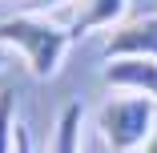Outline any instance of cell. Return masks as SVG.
Segmentation results:
<instances>
[{
    "mask_svg": "<svg viewBox=\"0 0 157 153\" xmlns=\"http://www.w3.org/2000/svg\"><path fill=\"white\" fill-rule=\"evenodd\" d=\"M73 40L77 36L69 28H60L56 20L40 16V12H24V16H12V20L0 24V44L12 48L36 81H48V77L60 73Z\"/></svg>",
    "mask_w": 157,
    "mask_h": 153,
    "instance_id": "obj_1",
    "label": "cell"
},
{
    "mask_svg": "<svg viewBox=\"0 0 157 153\" xmlns=\"http://www.w3.org/2000/svg\"><path fill=\"white\" fill-rule=\"evenodd\" d=\"M97 129L101 137L113 145V153H133L149 141V133L157 129V101L141 97V93H125V97H109L97 113Z\"/></svg>",
    "mask_w": 157,
    "mask_h": 153,
    "instance_id": "obj_2",
    "label": "cell"
},
{
    "mask_svg": "<svg viewBox=\"0 0 157 153\" xmlns=\"http://www.w3.org/2000/svg\"><path fill=\"white\" fill-rule=\"evenodd\" d=\"M105 56L109 60H125V56L157 60V16L121 20L113 33H109V40H105Z\"/></svg>",
    "mask_w": 157,
    "mask_h": 153,
    "instance_id": "obj_3",
    "label": "cell"
},
{
    "mask_svg": "<svg viewBox=\"0 0 157 153\" xmlns=\"http://www.w3.org/2000/svg\"><path fill=\"white\" fill-rule=\"evenodd\" d=\"M105 85L125 89V93H141V97L157 101V60H145V56L113 60V65H105Z\"/></svg>",
    "mask_w": 157,
    "mask_h": 153,
    "instance_id": "obj_4",
    "label": "cell"
},
{
    "mask_svg": "<svg viewBox=\"0 0 157 153\" xmlns=\"http://www.w3.org/2000/svg\"><path fill=\"white\" fill-rule=\"evenodd\" d=\"M125 8H129V0H81L77 12H73L69 33L85 36V33H97V28H117Z\"/></svg>",
    "mask_w": 157,
    "mask_h": 153,
    "instance_id": "obj_5",
    "label": "cell"
},
{
    "mask_svg": "<svg viewBox=\"0 0 157 153\" xmlns=\"http://www.w3.org/2000/svg\"><path fill=\"white\" fill-rule=\"evenodd\" d=\"M81 145H85V109H81V101H69L52 125L48 153H81Z\"/></svg>",
    "mask_w": 157,
    "mask_h": 153,
    "instance_id": "obj_6",
    "label": "cell"
},
{
    "mask_svg": "<svg viewBox=\"0 0 157 153\" xmlns=\"http://www.w3.org/2000/svg\"><path fill=\"white\" fill-rule=\"evenodd\" d=\"M16 101L12 93H0V153H16Z\"/></svg>",
    "mask_w": 157,
    "mask_h": 153,
    "instance_id": "obj_7",
    "label": "cell"
},
{
    "mask_svg": "<svg viewBox=\"0 0 157 153\" xmlns=\"http://www.w3.org/2000/svg\"><path fill=\"white\" fill-rule=\"evenodd\" d=\"M33 4V12H52V8H65L69 0H28Z\"/></svg>",
    "mask_w": 157,
    "mask_h": 153,
    "instance_id": "obj_8",
    "label": "cell"
},
{
    "mask_svg": "<svg viewBox=\"0 0 157 153\" xmlns=\"http://www.w3.org/2000/svg\"><path fill=\"white\" fill-rule=\"evenodd\" d=\"M16 153H33V141H28L24 125H16Z\"/></svg>",
    "mask_w": 157,
    "mask_h": 153,
    "instance_id": "obj_9",
    "label": "cell"
},
{
    "mask_svg": "<svg viewBox=\"0 0 157 153\" xmlns=\"http://www.w3.org/2000/svg\"><path fill=\"white\" fill-rule=\"evenodd\" d=\"M133 153H157V129H153V133H149V141H145L141 149H133Z\"/></svg>",
    "mask_w": 157,
    "mask_h": 153,
    "instance_id": "obj_10",
    "label": "cell"
},
{
    "mask_svg": "<svg viewBox=\"0 0 157 153\" xmlns=\"http://www.w3.org/2000/svg\"><path fill=\"white\" fill-rule=\"evenodd\" d=\"M8 56H12V48H4V44H0V69L8 65Z\"/></svg>",
    "mask_w": 157,
    "mask_h": 153,
    "instance_id": "obj_11",
    "label": "cell"
}]
</instances>
